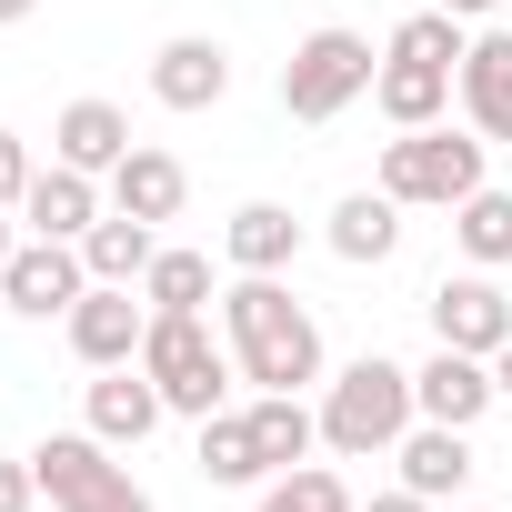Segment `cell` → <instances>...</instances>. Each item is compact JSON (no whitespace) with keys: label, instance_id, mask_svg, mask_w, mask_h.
Listing matches in <instances>:
<instances>
[{"label":"cell","instance_id":"cell-1","mask_svg":"<svg viewBox=\"0 0 512 512\" xmlns=\"http://www.w3.org/2000/svg\"><path fill=\"white\" fill-rule=\"evenodd\" d=\"M221 342H231L241 382H262V392L322 382V322L282 292V272H241V282L221 292Z\"/></svg>","mask_w":512,"mask_h":512},{"label":"cell","instance_id":"cell-2","mask_svg":"<svg viewBox=\"0 0 512 512\" xmlns=\"http://www.w3.org/2000/svg\"><path fill=\"white\" fill-rule=\"evenodd\" d=\"M462 51H472V31H462L452 11H412V21L382 41L372 111H382L392 131H432V121L462 101Z\"/></svg>","mask_w":512,"mask_h":512},{"label":"cell","instance_id":"cell-3","mask_svg":"<svg viewBox=\"0 0 512 512\" xmlns=\"http://www.w3.org/2000/svg\"><path fill=\"white\" fill-rule=\"evenodd\" d=\"M412 422H422L412 372H402V362H382V352L342 362V372H332V392H322V442H332L342 462H382V452H402V432H412Z\"/></svg>","mask_w":512,"mask_h":512},{"label":"cell","instance_id":"cell-4","mask_svg":"<svg viewBox=\"0 0 512 512\" xmlns=\"http://www.w3.org/2000/svg\"><path fill=\"white\" fill-rule=\"evenodd\" d=\"M141 372L161 382V402H171V412L211 422L241 362H231V342H211V322H201V312H151V332H141Z\"/></svg>","mask_w":512,"mask_h":512},{"label":"cell","instance_id":"cell-5","mask_svg":"<svg viewBox=\"0 0 512 512\" xmlns=\"http://www.w3.org/2000/svg\"><path fill=\"white\" fill-rule=\"evenodd\" d=\"M482 131H402V141H382V191L402 201V211H452V201H472L482 191Z\"/></svg>","mask_w":512,"mask_h":512},{"label":"cell","instance_id":"cell-6","mask_svg":"<svg viewBox=\"0 0 512 512\" xmlns=\"http://www.w3.org/2000/svg\"><path fill=\"white\" fill-rule=\"evenodd\" d=\"M372 41L362 31H312V41H292V61H282V111L292 121H342L362 91H372Z\"/></svg>","mask_w":512,"mask_h":512},{"label":"cell","instance_id":"cell-7","mask_svg":"<svg viewBox=\"0 0 512 512\" xmlns=\"http://www.w3.org/2000/svg\"><path fill=\"white\" fill-rule=\"evenodd\" d=\"M31 472H41V492H51L61 512H151V492L111 462L101 432H51V442L31 452Z\"/></svg>","mask_w":512,"mask_h":512},{"label":"cell","instance_id":"cell-8","mask_svg":"<svg viewBox=\"0 0 512 512\" xmlns=\"http://www.w3.org/2000/svg\"><path fill=\"white\" fill-rule=\"evenodd\" d=\"M91 292V262H81V241H21L11 262H0V302H11L21 322H51V312H71Z\"/></svg>","mask_w":512,"mask_h":512},{"label":"cell","instance_id":"cell-9","mask_svg":"<svg viewBox=\"0 0 512 512\" xmlns=\"http://www.w3.org/2000/svg\"><path fill=\"white\" fill-rule=\"evenodd\" d=\"M432 342L492 362V352L512 342V302H502V282H492V272H442V282H432Z\"/></svg>","mask_w":512,"mask_h":512},{"label":"cell","instance_id":"cell-10","mask_svg":"<svg viewBox=\"0 0 512 512\" xmlns=\"http://www.w3.org/2000/svg\"><path fill=\"white\" fill-rule=\"evenodd\" d=\"M61 332H71V352H81L91 372H111V362H141L151 302H131V282H91V292L61 312Z\"/></svg>","mask_w":512,"mask_h":512},{"label":"cell","instance_id":"cell-11","mask_svg":"<svg viewBox=\"0 0 512 512\" xmlns=\"http://www.w3.org/2000/svg\"><path fill=\"white\" fill-rule=\"evenodd\" d=\"M151 101H161V111H221V101H231V51H221L211 31L161 41V51H151Z\"/></svg>","mask_w":512,"mask_h":512},{"label":"cell","instance_id":"cell-12","mask_svg":"<svg viewBox=\"0 0 512 512\" xmlns=\"http://www.w3.org/2000/svg\"><path fill=\"white\" fill-rule=\"evenodd\" d=\"M412 402H422V422H452V432H472L502 392H492V362L482 352H442L432 342V362L412 372Z\"/></svg>","mask_w":512,"mask_h":512},{"label":"cell","instance_id":"cell-13","mask_svg":"<svg viewBox=\"0 0 512 512\" xmlns=\"http://www.w3.org/2000/svg\"><path fill=\"white\" fill-rule=\"evenodd\" d=\"M81 412H91V432H101V442L121 452V442H151L171 402H161V382H151L141 362H111V372H101V382L81 392Z\"/></svg>","mask_w":512,"mask_h":512},{"label":"cell","instance_id":"cell-14","mask_svg":"<svg viewBox=\"0 0 512 512\" xmlns=\"http://www.w3.org/2000/svg\"><path fill=\"white\" fill-rule=\"evenodd\" d=\"M51 161H71V171L111 181V171L131 161V111H121V101H71V111L51 121Z\"/></svg>","mask_w":512,"mask_h":512},{"label":"cell","instance_id":"cell-15","mask_svg":"<svg viewBox=\"0 0 512 512\" xmlns=\"http://www.w3.org/2000/svg\"><path fill=\"white\" fill-rule=\"evenodd\" d=\"M322 241L342 251L352 272H372V262H392V251H402V201H392L382 181H372V191H342L332 221H322Z\"/></svg>","mask_w":512,"mask_h":512},{"label":"cell","instance_id":"cell-16","mask_svg":"<svg viewBox=\"0 0 512 512\" xmlns=\"http://www.w3.org/2000/svg\"><path fill=\"white\" fill-rule=\"evenodd\" d=\"M392 462H402V492H422V502H462V482H472V432H452V422H412Z\"/></svg>","mask_w":512,"mask_h":512},{"label":"cell","instance_id":"cell-17","mask_svg":"<svg viewBox=\"0 0 512 512\" xmlns=\"http://www.w3.org/2000/svg\"><path fill=\"white\" fill-rule=\"evenodd\" d=\"M462 121L482 141H512V31H472V51H462Z\"/></svg>","mask_w":512,"mask_h":512},{"label":"cell","instance_id":"cell-18","mask_svg":"<svg viewBox=\"0 0 512 512\" xmlns=\"http://www.w3.org/2000/svg\"><path fill=\"white\" fill-rule=\"evenodd\" d=\"M21 221H31L41 241H81V231L101 221V181H91V171H71V161H51V171H31Z\"/></svg>","mask_w":512,"mask_h":512},{"label":"cell","instance_id":"cell-19","mask_svg":"<svg viewBox=\"0 0 512 512\" xmlns=\"http://www.w3.org/2000/svg\"><path fill=\"white\" fill-rule=\"evenodd\" d=\"M181 201H191V171H181L171 151L131 141V161L111 171V211H131V221H181Z\"/></svg>","mask_w":512,"mask_h":512},{"label":"cell","instance_id":"cell-20","mask_svg":"<svg viewBox=\"0 0 512 512\" xmlns=\"http://www.w3.org/2000/svg\"><path fill=\"white\" fill-rule=\"evenodd\" d=\"M221 251H231V272H292V251H302V221L282 201H241L221 221Z\"/></svg>","mask_w":512,"mask_h":512},{"label":"cell","instance_id":"cell-21","mask_svg":"<svg viewBox=\"0 0 512 512\" xmlns=\"http://www.w3.org/2000/svg\"><path fill=\"white\" fill-rule=\"evenodd\" d=\"M81 262H91V282H131V292H141V272L161 262V221H131V211H101V221L81 231Z\"/></svg>","mask_w":512,"mask_h":512},{"label":"cell","instance_id":"cell-22","mask_svg":"<svg viewBox=\"0 0 512 512\" xmlns=\"http://www.w3.org/2000/svg\"><path fill=\"white\" fill-rule=\"evenodd\" d=\"M191 462H201V482H221V492H262V482H272L262 442H251V412H231V402L201 422V452H191Z\"/></svg>","mask_w":512,"mask_h":512},{"label":"cell","instance_id":"cell-23","mask_svg":"<svg viewBox=\"0 0 512 512\" xmlns=\"http://www.w3.org/2000/svg\"><path fill=\"white\" fill-rule=\"evenodd\" d=\"M251 442H262V462H272V472H292V462H312L322 412H312L302 392H262V402H251Z\"/></svg>","mask_w":512,"mask_h":512},{"label":"cell","instance_id":"cell-24","mask_svg":"<svg viewBox=\"0 0 512 512\" xmlns=\"http://www.w3.org/2000/svg\"><path fill=\"white\" fill-rule=\"evenodd\" d=\"M452 241H462V262L472 272H502L512 262V191H472V201H452Z\"/></svg>","mask_w":512,"mask_h":512},{"label":"cell","instance_id":"cell-25","mask_svg":"<svg viewBox=\"0 0 512 512\" xmlns=\"http://www.w3.org/2000/svg\"><path fill=\"white\" fill-rule=\"evenodd\" d=\"M141 302H151V312H201V302H211V251H171V241H161V262L141 272Z\"/></svg>","mask_w":512,"mask_h":512},{"label":"cell","instance_id":"cell-26","mask_svg":"<svg viewBox=\"0 0 512 512\" xmlns=\"http://www.w3.org/2000/svg\"><path fill=\"white\" fill-rule=\"evenodd\" d=\"M251 512H352V482L322 472V462H292V472L262 482V502H251Z\"/></svg>","mask_w":512,"mask_h":512},{"label":"cell","instance_id":"cell-27","mask_svg":"<svg viewBox=\"0 0 512 512\" xmlns=\"http://www.w3.org/2000/svg\"><path fill=\"white\" fill-rule=\"evenodd\" d=\"M31 171H41V161H31V141H21V131H0V211H21Z\"/></svg>","mask_w":512,"mask_h":512},{"label":"cell","instance_id":"cell-28","mask_svg":"<svg viewBox=\"0 0 512 512\" xmlns=\"http://www.w3.org/2000/svg\"><path fill=\"white\" fill-rule=\"evenodd\" d=\"M41 502V472L31 462H0V512H31Z\"/></svg>","mask_w":512,"mask_h":512},{"label":"cell","instance_id":"cell-29","mask_svg":"<svg viewBox=\"0 0 512 512\" xmlns=\"http://www.w3.org/2000/svg\"><path fill=\"white\" fill-rule=\"evenodd\" d=\"M352 512H442V502H422V492H372V502H352Z\"/></svg>","mask_w":512,"mask_h":512},{"label":"cell","instance_id":"cell-30","mask_svg":"<svg viewBox=\"0 0 512 512\" xmlns=\"http://www.w3.org/2000/svg\"><path fill=\"white\" fill-rule=\"evenodd\" d=\"M432 11H452V21H482V11H502V0H432Z\"/></svg>","mask_w":512,"mask_h":512},{"label":"cell","instance_id":"cell-31","mask_svg":"<svg viewBox=\"0 0 512 512\" xmlns=\"http://www.w3.org/2000/svg\"><path fill=\"white\" fill-rule=\"evenodd\" d=\"M492 392H502V402H512V342H502V352H492Z\"/></svg>","mask_w":512,"mask_h":512},{"label":"cell","instance_id":"cell-32","mask_svg":"<svg viewBox=\"0 0 512 512\" xmlns=\"http://www.w3.org/2000/svg\"><path fill=\"white\" fill-rule=\"evenodd\" d=\"M41 11V0H0V31H11V21H31Z\"/></svg>","mask_w":512,"mask_h":512},{"label":"cell","instance_id":"cell-33","mask_svg":"<svg viewBox=\"0 0 512 512\" xmlns=\"http://www.w3.org/2000/svg\"><path fill=\"white\" fill-rule=\"evenodd\" d=\"M11 221H21V211H0V262H11V251H21V241H11Z\"/></svg>","mask_w":512,"mask_h":512}]
</instances>
